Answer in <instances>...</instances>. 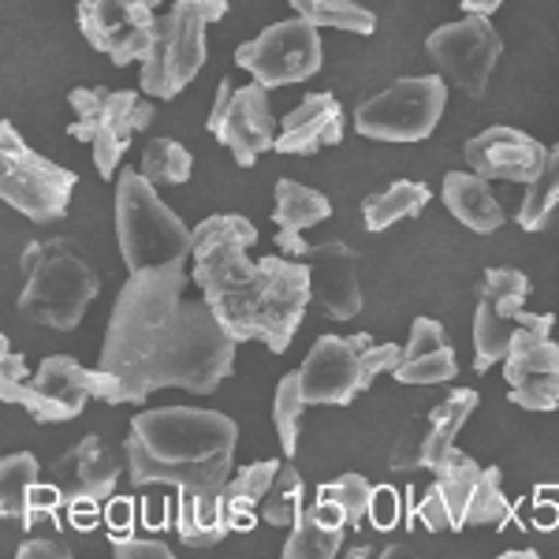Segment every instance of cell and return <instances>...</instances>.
Returning <instances> with one entry per match:
<instances>
[{"label":"cell","instance_id":"cell-1","mask_svg":"<svg viewBox=\"0 0 559 559\" xmlns=\"http://www.w3.org/2000/svg\"><path fill=\"white\" fill-rule=\"evenodd\" d=\"M187 261L139 269L120 287L102 344L105 403H146L160 388L213 395L236 369V340L205 299L187 302Z\"/></svg>","mask_w":559,"mask_h":559},{"label":"cell","instance_id":"cell-2","mask_svg":"<svg viewBox=\"0 0 559 559\" xmlns=\"http://www.w3.org/2000/svg\"><path fill=\"white\" fill-rule=\"evenodd\" d=\"M258 228L239 213H213L194 228V284L236 344H265L273 355L292 347L313 302L310 261L287 254L250 258Z\"/></svg>","mask_w":559,"mask_h":559},{"label":"cell","instance_id":"cell-3","mask_svg":"<svg viewBox=\"0 0 559 559\" xmlns=\"http://www.w3.org/2000/svg\"><path fill=\"white\" fill-rule=\"evenodd\" d=\"M239 426L221 411L165 407L131 418L123 444L134 489L173 485L179 489L176 530L187 548H210L228 537L224 489L236 474Z\"/></svg>","mask_w":559,"mask_h":559},{"label":"cell","instance_id":"cell-4","mask_svg":"<svg viewBox=\"0 0 559 559\" xmlns=\"http://www.w3.org/2000/svg\"><path fill=\"white\" fill-rule=\"evenodd\" d=\"M23 265V292L20 313L26 321L45 329L71 332L86 318V306L102 292V276L90 265L86 250L75 239H41L31 242L20 258Z\"/></svg>","mask_w":559,"mask_h":559},{"label":"cell","instance_id":"cell-5","mask_svg":"<svg viewBox=\"0 0 559 559\" xmlns=\"http://www.w3.org/2000/svg\"><path fill=\"white\" fill-rule=\"evenodd\" d=\"M116 239L128 273L194 254V228H187L139 168H128L116 183Z\"/></svg>","mask_w":559,"mask_h":559},{"label":"cell","instance_id":"cell-6","mask_svg":"<svg viewBox=\"0 0 559 559\" xmlns=\"http://www.w3.org/2000/svg\"><path fill=\"white\" fill-rule=\"evenodd\" d=\"M403 358L400 344H373L369 332L355 336H318L302 373V392L313 407H347L350 400L373 388L381 373H392Z\"/></svg>","mask_w":559,"mask_h":559},{"label":"cell","instance_id":"cell-7","mask_svg":"<svg viewBox=\"0 0 559 559\" xmlns=\"http://www.w3.org/2000/svg\"><path fill=\"white\" fill-rule=\"evenodd\" d=\"M79 187L75 168L41 157L26 146V139L12 128V120L0 123V198L34 224L64 221L71 194Z\"/></svg>","mask_w":559,"mask_h":559},{"label":"cell","instance_id":"cell-8","mask_svg":"<svg viewBox=\"0 0 559 559\" xmlns=\"http://www.w3.org/2000/svg\"><path fill=\"white\" fill-rule=\"evenodd\" d=\"M68 105L75 112L68 134L94 146V165L102 179L116 176L134 134L153 123V105L134 94V90L75 86L68 94Z\"/></svg>","mask_w":559,"mask_h":559},{"label":"cell","instance_id":"cell-9","mask_svg":"<svg viewBox=\"0 0 559 559\" xmlns=\"http://www.w3.org/2000/svg\"><path fill=\"white\" fill-rule=\"evenodd\" d=\"M448 108V86L437 75L395 79L355 108V131L373 142H421L437 131Z\"/></svg>","mask_w":559,"mask_h":559},{"label":"cell","instance_id":"cell-10","mask_svg":"<svg viewBox=\"0 0 559 559\" xmlns=\"http://www.w3.org/2000/svg\"><path fill=\"white\" fill-rule=\"evenodd\" d=\"M213 15L191 0H173L168 12L157 23L150 57L142 60V90L150 97H176L183 86L194 83V75L205 68V26Z\"/></svg>","mask_w":559,"mask_h":559},{"label":"cell","instance_id":"cell-11","mask_svg":"<svg viewBox=\"0 0 559 559\" xmlns=\"http://www.w3.org/2000/svg\"><path fill=\"white\" fill-rule=\"evenodd\" d=\"M0 395H4V403L23 407L34 421L57 426V421L79 418L90 400H102L105 373L102 369H86L71 355H49L38 366V373H31L15 388H4Z\"/></svg>","mask_w":559,"mask_h":559},{"label":"cell","instance_id":"cell-12","mask_svg":"<svg viewBox=\"0 0 559 559\" xmlns=\"http://www.w3.org/2000/svg\"><path fill=\"white\" fill-rule=\"evenodd\" d=\"M321 26L310 20H284L258 34L254 41H242L236 49V64L254 75L261 86H292L313 79L324 64Z\"/></svg>","mask_w":559,"mask_h":559},{"label":"cell","instance_id":"cell-13","mask_svg":"<svg viewBox=\"0 0 559 559\" xmlns=\"http://www.w3.org/2000/svg\"><path fill=\"white\" fill-rule=\"evenodd\" d=\"M552 313L522 310L515 340L503 358L511 403L522 411L559 407V344L552 340Z\"/></svg>","mask_w":559,"mask_h":559},{"label":"cell","instance_id":"cell-14","mask_svg":"<svg viewBox=\"0 0 559 559\" xmlns=\"http://www.w3.org/2000/svg\"><path fill=\"white\" fill-rule=\"evenodd\" d=\"M165 0H79V31L116 68L146 60Z\"/></svg>","mask_w":559,"mask_h":559},{"label":"cell","instance_id":"cell-15","mask_svg":"<svg viewBox=\"0 0 559 559\" xmlns=\"http://www.w3.org/2000/svg\"><path fill=\"white\" fill-rule=\"evenodd\" d=\"M426 52L440 68V75L452 79L466 97H485L503 41L489 23V15H466L459 23L437 26L426 38Z\"/></svg>","mask_w":559,"mask_h":559},{"label":"cell","instance_id":"cell-16","mask_svg":"<svg viewBox=\"0 0 559 559\" xmlns=\"http://www.w3.org/2000/svg\"><path fill=\"white\" fill-rule=\"evenodd\" d=\"M530 299V280L519 269H489L477 287V313H474V369L489 373L503 362L515 340L522 306Z\"/></svg>","mask_w":559,"mask_h":559},{"label":"cell","instance_id":"cell-17","mask_svg":"<svg viewBox=\"0 0 559 559\" xmlns=\"http://www.w3.org/2000/svg\"><path fill=\"white\" fill-rule=\"evenodd\" d=\"M358 250L344 239H329L306 250L310 261L313 306L329 321H350L362 313V284H358Z\"/></svg>","mask_w":559,"mask_h":559},{"label":"cell","instance_id":"cell-18","mask_svg":"<svg viewBox=\"0 0 559 559\" xmlns=\"http://www.w3.org/2000/svg\"><path fill=\"white\" fill-rule=\"evenodd\" d=\"M466 168L485 179L530 187L545 168L548 150L519 128H485L466 142Z\"/></svg>","mask_w":559,"mask_h":559},{"label":"cell","instance_id":"cell-19","mask_svg":"<svg viewBox=\"0 0 559 559\" xmlns=\"http://www.w3.org/2000/svg\"><path fill=\"white\" fill-rule=\"evenodd\" d=\"M216 142L236 157V165L250 168L261 153L276 150V120H273V108H269V86L250 83L239 86L231 94L228 112L221 116V123L213 128Z\"/></svg>","mask_w":559,"mask_h":559},{"label":"cell","instance_id":"cell-20","mask_svg":"<svg viewBox=\"0 0 559 559\" xmlns=\"http://www.w3.org/2000/svg\"><path fill=\"white\" fill-rule=\"evenodd\" d=\"M120 452L102 437V432H86L79 444H71L64 455L52 463V481L60 485V492L68 500L75 496H94V500H105V496L116 492V481H120Z\"/></svg>","mask_w":559,"mask_h":559},{"label":"cell","instance_id":"cell-21","mask_svg":"<svg viewBox=\"0 0 559 559\" xmlns=\"http://www.w3.org/2000/svg\"><path fill=\"white\" fill-rule=\"evenodd\" d=\"M344 142V108L332 94H306L292 112L284 116L276 134V153L310 157L318 150Z\"/></svg>","mask_w":559,"mask_h":559},{"label":"cell","instance_id":"cell-22","mask_svg":"<svg viewBox=\"0 0 559 559\" xmlns=\"http://www.w3.org/2000/svg\"><path fill=\"white\" fill-rule=\"evenodd\" d=\"M459 373L452 340H448L444 324L437 318H414L411 340L403 347L400 366L392 369V377L400 384H448Z\"/></svg>","mask_w":559,"mask_h":559},{"label":"cell","instance_id":"cell-23","mask_svg":"<svg viewBox=\"0 0 559 559\" xmlns=\"http://www.w3.org/2000/svg\"><path fill=\"white\" fill-rule=\"evenodd\" d=\"M329 216H332V205L321 191L299 183V179H280L276 183V210H273L276 250L287 258H306L310 242H302V231L313 228V224H321V221H329Z\"/></svg>","mask_w":559,"mask_h":559},{"label":"cell","instance_id":"cell-24","mask_svg":"<svg viewBox=\"0 0 559 559\" xmlns=\"http://www.w3.org/2000/svg\"><path fill=\"white\" fill-rule=\"evenodd\" d=\"M444 205L463 228L477 231V236H492L503 228L508 213H503L500 198L492 194V179L477 173H448L444 176Z\"/></svg>","mask_w":559,"mask_h":559},{"label":"cell","instance_id":"cell-25","mask_svg":"<svg viewBox=\"0 0 559 559\" xmlns=\"http://www.w3.org/2000/svg\"><path fill=\"white\" fill-rule=\"evenodd\" d=\"M276 471H280V459H261V463L242 466L228 481V489H224V515H228V526L236 534H254L261 500H265Z\"/></svg>","mask_w":559,"mask_h":559},{"label":"cell","instance_id":"cell-26","mask_svg":"<svg viewBox=\"0 0 559 559\" xmlns=\"http://www.w3.org/2000/svg\"><path fill=\"white\" fill-rule=\"evenodd\" d=\"M477 403H481V395H477L474 388H455L444 403H437V407L429 411V418H426V471L429 474L437 471L440 459L455 448V437L463 432L466 418L477 411Z\"/></svg>","mask_w":559,"mask_h":559},{"label":"cell","instance_id":"cell-27","mask_svg":"<svg viewBox=\"0 0 559 559\" xmlns=\"http://www.w3.org/2000/svg\"><path fill=\"white\" fill-rule=\"evenodd\" d=\"M429 187L418 183V179H395L388 191L369 194L362 202V221L369 231H384L400 221H414L421 210L429 205Z\"/></svg>","mask_w":559,"mask_h":559},{"label":"cell","instance_id":"cell-28","mask_svg":"<svg viewBox=\"0 0 559 559\" xmlns=\"http://www.w3.org/2000/svg\"><path fill=\"white\" fill-rule=\"evenodd\" d=\"M481 471H485V466H477V459L459 452V448H452V452L440 459L437 471H432V481H437L440 492H444L459 534L466 530V511H471V500L477 492V481H481Z\"/></svg>","mask_w":559,"mask_h":559},{"label":"cell","instance_id":"cell-29","mask_svg":"<svg viewBox=\"0 0 559 559\" xmlns=\"http://www.w3.org/2000/svg\"><path fill=\"white\" fill-rule=\"evenodd\" d=\"M38 474H41V466L31 452H15V455L0 459V515L12 522L26 519Z\"/></svg>","mask_w":559,"mask_h":559},{"label":"cell","instance_id":"cell-30","mask_svg":"<svg viewBox=\"0 0 559 559\" xmlns=\"http://www.w3.org/2000/svg\"><path fill=\"white\" fill-rule=\"evenodd\" d=\"M302 496H306L302 474L295 471V466L280 463L273 485H269L265 500H261V519H265L269 526H276V530H295V526H299V519L306 515Z\"/></svg>","mask_w":559,"mask_h":559},{"label":"cell","instance_id":"cell-31","mask_svg":"<svg viewBox=\"0 0 559 559\" xmlns=\"http://www.w3.org/2000/svg\"><path fill=\"white\" fill-rule=\"evenodd\" d=\"M139 173L157 187H176V183H187L194 173V157L183 142L176 139H150L146 150H142V165Z\"/></svg>","mask_w":559,"mask_h":559},{"label":"cell","instance_id":"cell-32","mask_svg":"<svg viewBox=\"0 0 559 559\" xmlns=\"http://www.w3.org/2000/svg\"><path fill=\"white\" fill-rule=\"evenodd\" d=\"M310 407L302 392V373H284L276 384V400H273V426H276V437L284 444V455L292 459L299 452V432H302V414Z\"/></svg>","mask_w":559,"mask_h":559},{"label":"cell","instance_id":"cell-33","mask_svg":"<svg viewBox=\"0 0 559 559\" xmlns=\"http://www.w3.org/2000/svg\"><path fill=\"white\" fill-rule=\"evenodd\" d=\"M295 8V15L332 26V31H350V34H373L377 31V15L369 8L355 4V0H287Z\"/></svg>","mask_w":559,"mask_h":559},{"label":"cell","instance_id":"cell-34","mask_svg":"<svg viewBox=\"0 0 559 559\" xmlns=\"http://www.w3.org/2000/svg\"><path fill=\"white\" fill-rule=\"evenodd\" d=\"M556 205H559V146L548 150L540 176L526 187V198H522V205H519V228L540 231Z\"/></svg>","mask_w":559,"mask_h":559},{"label":"cell","instance_id":"cell-35","mask_svg":"<svg viewBox=\"0 0 559 559\" xmlns=\"http://www.w3.org/2000/svg\"><path fill=\"white\" fill-rule=\"evenodd\" d=\"M344 530L347 526H324V522L313 519V511L306 508V515L299 519V526L287 530V540H284V559H332L344 548Z\"/></svg>","mask_w":559,"mask_h":559},{"label":"cell","instance_id":"cell-36","mask_svg":"<svg viewBox=\"0 0 559 559\" xmlns=\"http://www.w3.org/2000/svg\"><path fill=\"white\" fill-rule=\"evenodd\" d=\"M515 515L503 496V474L500 466H485L481 471V481H477V492L471 500V511H466V526H492V530H503L508 519Z\"/></svg>","mask_w":559,"mask_h":559},{"label":"cell","instance_id":"cell-37","mask_svg":"<svg viewBox=\"0 0 559 559\" xmlns=\"http://www.w3.org/2000/svg\"><path fill=\"white\" fill-rule=\"evenodd\" d=\"M318 496H332V500L344 503L347 511V526H362V522L369 519V503H373V485L366 481L362 474H344L336 477V481H324Z\"/></svg>","mask_w":559,"mask_h":559},{"label":"cell","instance_id":"cell-38","mask_svg":"<svg viewBox=\"0 0 559 559\" xmlns=\"http://www.w3.org/2000/svg\"><path fill=\"white\" fill-rule=\"evenodd\" d=\"M388 471H395V474L426 471V421H407V426H403L392 455H388Z\"/></svg>","mask_w":559,"mask_h":559},{"label":"cell","instance_id":"cell-39","mask_svg":"<svg viewBox=\"0 0 559 559\" xmlns=\"http://www.w3.org/2000/svg\"><path fill=\"white\" fill-rule=\"evenodd\" d=\"M407 519V511H403V496L400 489H392V485H377L373 489V503H369V522H373V530H381V534H392L400 522Z\"/></svg>","mask_w":559,"mask_h":559},{"label":"cell","instance_id":"cell-40","mask_svg":"<svg viewBox=\"0 0 559 559\" xmlns=\"http://www.w3.org/2000/svg\"><path fill=\"white\" fill-rule=\"evenodd\" d=\"M418 522L429 530V534H444V530H455V519H452V508H448L444 492H440V485L432 481L426 496H421L418 503Z\"/></svg>","mask_w":559,"mask_h":559},{"label":"cell","instance_id":"cell-41","mask_svg":"<svg viewBox=\"0 0 559 559\" xmlns=\"http://www.w3.org/2000/svg\"><path fill=\"white\" fill-rule=\"evenodd\" d=\"M112 545V556L116 559H173V548L165 540H153V537H108Z\"/></svg>","mask_w":559,"mask_h":559},{"label":"cell","instance_id":"cell-42","mask_svg":"<svg viewBox=\"0 0 559 559\" xmlns=\"http://www.w3.org/2000/svg\"><path fill=\"white\" fill-rule=\"evenodd\" d=\"M68 522L79 530V534H90V530H97L105 522L102 500H94V496H75V500H68Z\"/></svg>","mask_w":559,"mask_h":559},{"label":"cell","instance_id":"cell-43","mask_svg":"<svg viewBox=\"0 0 559 559\" xmlns=\"http://www.w3.org/2000/svg\"><path fill=\"white\" fill-rule=\"evenodd\" d=\"M105 526H108V537L134 534V500H128V496H112V500L105 503Z\"/></svg>","mask_w":559,"mask_h":559},{"label":"cell","instance_id":"cell-44","mask_svg":"<svg viewBox=\"0 0 559 559\" xmlns=\"http://www.w3.org/2000/svg\"><path fill=\"white\" fill-rule=\"evenodd\" d=\"M38 556L68 559V556H75V552H71V545H68L64 537H31V540H23V545L15 548V559H38Z\"/></svg>","mask_w":559,"mask_h":559},{"label":"cell","instance_id":"cell-45","mask_svg":"<svg viewBox=\"0 0 559 559\" xmlns=\"http://www.w3.org/2000/svg\"><path fill=\"white\" fill-rule=\"evenodd\" d=\"M26 362H23V355H15L12 350V340L8 336H0V392L4 388H15L20 381H26Z\"/></svg>","mask_w":559,"mask_h":559},{"label":"cell","instance_id":"cell-46","mask_svg":"<svg viewBox=\"0 0 559 559\" xmlns=\"http://www.w3.org/2000/svg\"><path fill=\"white\" fill-rule=\"evenodd\" d=\"M530 526L540 530V534H552V530L559 526V503L548 500L545 489H537L534 511H530Z\"/></svg>","mask_w":559,"mask_h":559},{"label":"cell","instance_id":"cell-47","mask_svg":"<svg viewBox=\"0 0 559 559\" xmlns=\"http://www.w3.org/2000/svg\"><path fill=\"white\" fill-rule=\"evenodd\" d=\"M310 511H313V519L324 522V526H347V511H344V503L332 500V496H318Z\"/></svg>","mask_w":559,"mask_h":559},{"label":"cell","instance_id":"cell-48","mask_svg":"<svg viewBox=\"0 0 559 559\" xmlns=\"http://www.w3.org/2000/svg\"><path fill=\"white\" fill-rule=\"evenodd\" d=\"M231 94H236V86H231V79H221V86H216V102L210 108V120H205V128H216L221 123V116L228 112V105H231Z\"/></svg>","mask_w":559,"mask_h":559},{"label":"cell","instance_id":"cell-49","mask_svg":"<svg viewBox=\"0 0 559 559\" xmlns=\"http://www.w3.org/2000/svg\"><path fill=\"white\" fill-rule=\"evenodd\" d=\"M459 4H463L471 15H492L496 8L503 4V0H459Z\"/></svg>","mask_w":559,"mask_h":559}]
</instances>
